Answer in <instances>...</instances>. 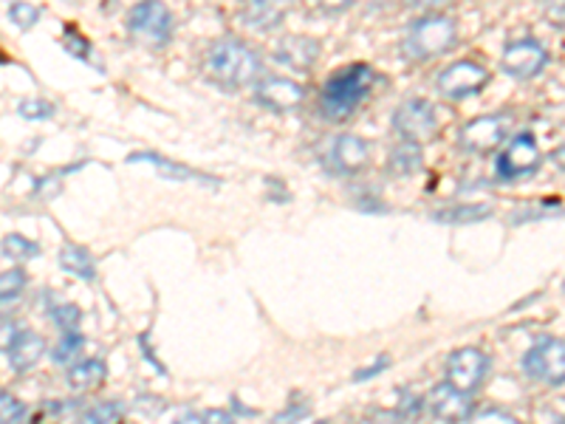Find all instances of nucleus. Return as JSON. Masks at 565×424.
<instances>
[{"label": "nucleus", "mask_w": 565, "mask_h": 424, "mask_svg": "<svg viewBox=\"0 0 565 424\" xmlns=\"http://www.w3.org/2000/svg\"><path fill=\"white\" fill-rule=\"evenodd\" d=\"M458 43V26L456 20H450L447 14H427V18H418L405 34V43H402V54H405L411 63H427L433 57H441Z\"/></svg>", "instance_id": "nucleus-3"}, {"label": "nucleus", "mask_w": 565, "mask_h": 424, "mask_svg": "<svg viewBox=\"0 0 565 424\" xmlns=\"http://www.w3.org/2000/svg\"><path fill=\"white\" fill-rule=\"evenodd\" d=\"M427 407H430V416L438 422H467L476 413V405L469 399L467 391H458L456 385H436L427 396Z\"/></svg>", "instance_id": "nucleus-14"}, {"label": "nucleus", "mask_w": 565, "mask_h": 424, "mask_svg": "<svg viewBox=\"0 0 565 424\" xmlns=\"http://www.w3.org/2000/svg\"><path fill=\"white\" fill-rule=\"evenodd\" d=\"M125 416V405L122 402H99V405L88 407L83 413V422L88 424H99V422H119Z\"/></svg>", "instance_id": "nucleus-25"}, {"label": "nucleus", "mask_w": 565, "mask_h": 424, "mask_svg": "<svg viewBox=\"0 0 565 424\" xmlns=\"http://www.w3.org/2000/svg\"><path fill=\"white\" fill-rule=\"evenodd\" d=\"M83 346H85V340H83V335H79V331H65L63 340L54 346L52 360L57 362V365H68V362L77 360L79 351H83Z\"/></svg>", "instance_id": "nucleus-24"}, {"label": "nucleus", "mask_w": 565, "mask_h": 424, "mask_svg": "<svg viewBox=\"0 0 565 424\" xmlns=\"http://www.w3.org/2000/svg\"><path fill=\"white\" fill-rule=\"evenodd\" d=\"M23 286H26V275L20 269H12V272H3V277H0V297H3V306H9L12 300H18L20 292H23Z\"/></svg>", "instance_id": "nucleus-27"}, {"label": "nucleus", "mask_w": 565, "mask_h": 424, "mask_svg": "<svg viewBox=\"0 0 565 424\" xmlns=\"http://www.w3.org/2000/svg\"><path fill=\"white\" fill-rule=\"evenodd\" d=\"M548 23L557 29H565V0L563 3H557V7L548 9Z\"/></svg>", "instance_id": "nucleus-38"}, {"label": "nucleus", "mask_w": 565, "mask_h": 424, "mask_svg": "<svg viewBox=\"0 0 565 424\" xmlns=\"http://www.w3.org/2000/svg\"><path fill=\"white\" fill-rule=\"evenodd\" d=\"M548 65V52L546 45L534 38L514 40L503 49L501 68L507 71L512 80H534L540 77Z\"/></svg>", "instance_id": "nucleus-8"}, {"label": "nucleus", "mask_w": 565, "mask_h": 424, "mask_svg": "<svg viewBox=\"0 0 565 424\" xmlns=\"http://www.w3.org/2000/svg\"><path fill=\"white\" fill-rule=\"evenodd\" d=\"M373 80H376V74L365 63L345 65L337 74H331L322 85L320 114L328 123H345L348 116L356 114V108L367 99V94L373 91Z\"/></svg>", "instance_id": "nucleus-1"}, {"label": "nucleus", "mask_w": 565, "mask_h": 424, "mask_svg": "<svg viewBox=\"0 0 565 424\" xmlns=\"http://www.w3.org/2000/svg\"><path fill=\"white\" fill-rule=\"evenodd\" d=\"M367 161H371V145L353 134L334 136L322 156V165L331 176H356L367 168Z\"/></svg>", "instance_id": "nucleus-7"}, {"label": "nucleus", "mask_w": 565, "mask_h": 424, "mask_svg": "<svg viewBox=\"0 0 565 424\" xmlns=\"http://www.w3.org/2000/svg\"><path fill=\"white\" fill-rule=\"evenodd\" d=\"M18 114L23 119H49V116H54V105L45 103V99H23L18 105Z\"/></svg>", "instance_id": "nucleus-30"}, {"label": "nucleus", "mask_w": 565, "mask_h": 424, "mask_svg": "<svg viewBox=\"0 0 565 424\" xmlns=\"http://www.w3.org/2000/svg\"><path fill=\"white\" fill-rule=\"evenodd\" d=\"M540 165H543V153L537 148V139L532 134H518L494 161V173L501 181H518L537 173Z\"/></svg>", "instance_id": "nucleus-6"}, {"label": "nucleus", "mask_w": 565, "mask_h": 424, "mask_svg": "<svg viewBox=\"0 0 565 424\" xmlns=\"http://www.w3.org/2000/svg\"><path fill=\"white\" fill-rule=\"evenodd\" d=\"M9 20H12L18 29H32V26H38L40 9L20 0V3H12V7H9Z\"/></svg>", "instance_id": "nucleus-29"}, {"label": "nucleus", "mask_w": 565, "mask_h": 424, "mask_svg": "<svg viewBox=\"0 0 565 424\" xmlns=\"http://www.w3.org/2000/svg\"><path fill=\"white\" fill-rule=\"evenodd\" d=\"M179 422H232V413L226 411H186Z\"/></svg>", "instance_id": "nucleus-34"}, {"label": "nucleus", "mask_w": 565, "mask_h": 424, "mask_svg": "<svg viewBox=\"0 0 565 424\" xmlns=\"http://www.w3.org/2000/svg\"><path fill=\"white\" fill-rule=\"evenodd\" d=\"M509 125H512L509 114L478 116V119L463 125L458 141H461V148L467 153H489V150L501 148L503 139L509 136Z\"/></svg>", "instance_id": "nucleus-9"}, {"label": "nucleus", "mask_w": 565, "mask_h": 424, "mask_svg": "<svg viewBox=\"0 0 565 424\" xmlns=\"http://www.w3.org/2000/svg\"><path fill=\"white\" fill-rule=\"evenodd\" d=\"M105 377H108V368L103 360H85L68 371V385L79 393L94 391V388L103 385Z\"/></svg>", "instance_id": "nucleus-21"}, {"label": "nucleus", "mask_w": 565, "mask_h": 424, "mask_svg": "<svg viewBox=\"0 0 565 424\" xmlns=\"http://www.w3.org/2000/svg\"><path fill=\"white\" fill-rule=\"evenodd\" d=\"M291 7H295V0H244L241 20L255 32H269V29L280 26Z\"/></svg>", "instance_id": "nucleus-16"}, {"label": "nucleus", "mask_w": 565, "mask_h": 424, "mask_svg": "<svg viewBox=\"0 0 565 424\" xmlns=\"http://www.w3.org/2000/svg\"><path fill=\"white\" fill-rule=\"evenodd\" d=\"M128 29L145 43L164 45L173 38V12L161 0H139L128 14Z\"/></svg>", "instance_id": "nucleus-4"}, {"label": "nucleus", "mask_w": 565, "mask_h": 424, "mask_svg": "<svg viewBox=\"0 0 565 424\" xmlns=\"http://www.w3.org/2000/svg\"><path fill=\"white\" fill-rule=\"evenodd\" d=\"M398 407H396V413H393V416L396 418H416L418 413H422V407H424V402H422V396H416V393H411V391H398Z\"/></svg>", "instance_id": "nucleus-31"}, {"label": "nucleus", "mask_w": 565, "mask_h": 424, "mask_svg": "<svg viewBox=\"0 0 565 424\" xmlns=\"http://www.w3.org/2000/svg\"><path fill=\"white\" fill-rule=\"evenodd\" d=\"M60 266H63L68 275L79 277V280H94L97 277V264L94 257L88 255V250L77 244H65L63 252H60Z\"/></svg>", "instance_id": "nucleus-20"}, {"label": "nucleus", "mask_w": 565, "mask_h": 424, "mask_svg": "<svg viewBox=\"0 0 565 424\" xmlns=\"http://www.w3.org/2000/svg\"><path fill=\"white\" fill-rule=\"evenodd\" d=\"M29 416V407L20 402V399H14L12 393H0V418L7 424L12 422H26Z\"/></svg>", "instance_id": "nucleus-28"}, {"label": "nucleus", "mask_w": 565, "mask_h": 424, "mask_svg": "<svg viewBox=\"0 0 565 424\" xmlns=\"http://www.w3.org/2000/svg\"><path fill=\"white\" fill-rule=\"evenodd\" d=\"M3 255H12L18 261H29V257H38L40 255V246L34 241L23 239V235H7L3 239Z\"/></svg>", "instance_id": "nucleus-26"}, {"label": "nucleus", "mask_w": 565, "mask_h": 424, "mask_svg": "<svg viewBox=\"0 0 565 424\" xmlns=\"http://www.w3.org/2000/svg\"><path fill=\"white\" fill-rule=\"evenodd\" d=\"M552 161H554V168L563 170V173H565V141L559 145V148L552 150Z\"/></svg>", "instance_id": "nucleus-40"}, {"label": "nucleus", "mask_w": 565, "mask_h": 424, "mask_svg": "<svg viewBox=\"0 0 565 424\" xmlns=\"http://www.w3.org/2000/svg\"><path fill=\"white\" fill-rule=\"evenodd\" d=\"M43 348V337L34 335V331H14L12 340L3 346V351H7V362L12 365V371L26 373L38 365Z\"/></svg>", "instance_id": "nucleus-17"}, {"label": "nucleus", "mask_w": 565, "mask_h": 424, "mask_svg": "<svg viewBox=\"0 0 565 424\" xmlns=\"http://www.w3.org/2000/svg\"><path fill=\"white\" fill-rule=\"evenodd\" d=\"M476 422H509V424H512L514 416H512V413H507V411H494V407H489V411L478 413Z\"/></svg>", "instance_id": "nucleus-37"}, {"label": "nucleus", "mask_w": 565, "mask_h": 424, "mask_svg": "<svg viewBox=\"0 0 565 424\" xmlns=\"http://www.w3.org/2000/svg\"><path fill=\"white\" fill-rule=\"evenodd\" d=\"M523 371L543 385H565V342L543 337L523 353Z\"/></svg>", "instance_id": "nucleus-5"}, {"label": "nucleus", "mask_w": 565, "mask_h": 424, "mask_svg": "<svg viewBox=\"0 0 565 424\" xmlns=\"http://www.w3.org/2000/svg\"><path fill=\"white\" fill-rule=\"evenodd\" d=\"M492 215L487 204H467V206H452V210H438L433 219L438 224H476V221H483Z\"/></svg>", "instance_id": "nucleus-22"}, {"label": "nucleus", "mask_w": 565, "mask_h": 424, "mask_svg": "<svg viewBox=\"0 0 565 424\" xmlns=\"http://www.w3.org/2000/svg\"><path fill=\"white\" fill-rule=\"evenodd\" d=\"M353 0H309V7L315 9L317 14H326V18H334V14H342L345 9H351Z\"/></svg>", "instance_id": "nucleus-33"}, {"label": "nucleus", "mask_w": 565, "mask_h": 424, "mask_svg": "<svg viewBox=\"0 0 565 424\" xmlns=\"http://www.w3.org/2000/svg\"><path fill=\"white\" fill-rule=\"evenodd\" d=\"M63 45H65V49H68L71 54H74V57H79V60H88L90 57V43L83 38V34L74 32V29H71V26L65 29Z\"/></svg>", "instance_id": "nucleus-32"}, {"label": "nucleus", "mask_w": 565, "mask_h": 424, "mask_svg": "<svg viewBox=\"0 0 565 424\" xmlns=\"http://www.w3.org/2000/svg\"><path fill=\"white\" fill-rule=\"evenodd\" d=\"M49 317H52V322L63 335L65 331H77L79 322H83V311L74 303H52L49 306Z\"/></svg>", "instance_id": "nucleus-23"}, {"label": "nucleus", "mask_w": 565, "mask_h": 424, "mask_svg": "<svg viewBox=\"0 0 565 424\" xmlns=\"http://www.w3.org/2000/svg\"><path fill=\"white\" fill-rule=\"evenodd\" d=\"M387 365H391V360H387V357H380V360H376V365L362 368V371L353 373V382H365V380H371V377H376V373L385 371Z\"/></svg>", "instance_id": "nucleus-36"}, {"label": "nucleus", "mask_w": 565, "mask_h": 424, "mask_svg": "<svg viewBox=\"0 0 565 424\" xmlns=\"http://www.w3.org/2000/svg\"><path fill=\"white\" fill-rule=\"evenodd\" d=\"M139 161H148L159 170L164 179H173V181H204V184H218V181L206 179L204 173H195L193 168H186V165H179V161H168L164 156L153 153V150H136V153L128 156V165H139Z\"/></svg>", "instance_id": "nucleus-18"}, {"label": "nucleus", "mask_w": 565, "mask_h": 424, "mask_svg": "<svg viewBox=\"0 0 565 424\" xmlns=\"http://www.w3.org/2000/svg\"><path fill=\"white\" fill-rule=\"evenodd\" d=\"M206 74L221 88H244L260 74V57L238 38H224L206 52Z\"/></svg>", "instance_id": "nucleus-2"}, {"label": "nucleus", "mask_w": 565, "mask_h": 424, "mask_svg": "<svg viewBox=\"0 0 565 424\" xmlns=\"http://www.w3.org/2000/svg\"><path fill=\"white\" fill-rule=\"evenodd\" d=\"M393 130L407 141H430L438 130L436 110L427 99H407L393 114Z\"/></svg>", "instance_id": "nucleus-11"}, {"label": "nucleus", "mask_w": 565, "mask_h": 424, "mask_svg": "<svg viewBox=\"0 0 565 424\" xmlns=\"http://www.w3.org/2000/svg\"><path fill=\"white\" fill-rule=\"evenodd\" d=\"M411 9H436L444 7V3H450V0H405Z\"/></svg>", "instance_id": "nucleus-39"}, {"label": "nucleus", "mask_w": 565, "mask_h": 424, "mask_svg": "<svg viewBox=\"0 0 565 424\" xmlns=\"http://www.w3.org/2000/svg\"><path fill=\"white\" fill-rule=\"evenodd\" d=\"M422 170V145L418 141L402 139V145L391 150V159H387V173L398 176V179H411Z\"/></svg>", "instance_id": "nucleus-19"}, {"label": "nucleus", "mask_w": 565, "mask_h": 424, "mask_svg": "<svg viewBox=\"0 0 565 424\" xmlns=\"http://www.w3.org/2000/svg\"><path fill=\"white\" fill-rule=\"evenodd\" d=\"M302 99H306L302 85L291 83V80L286 77H264L255 85V103L264 105L266 110L286 114V110L300 108Z\"/></svg>", "instance_id": "nucleus-13"}, {"label": "nucleus", "mask_w": 565, "mask_h": 424, "mask_svg": "<svg viewBox=\"0 0 565 424\" xmlns=\"http://www.w3.org/2000/svg\"><path fill=\"white\" fill-rule=\"evenodd\" d=\"M489 371V357L478 348H458L447 360V382L458 391H478L483 385V377Z\"/></svg>", "instance_id": "nucleus-12"}, {"label": "nucleus", "mask_w": 565, "mask_h": 424, "mask_svg": "<svg viewBox=\"0 0 565 424\" xmlns=\"http://www.w3.org/2000/svg\"><path fill=\"white\" fill-rule=\"evenodd\" d=\"M275 60L297 74H309L315 63L320 60V43L315 38H302V34H289L275 45Z\"/></svg>", "instance_id": "nucleus-15"}, {"label": "nucleus", "mask_w": 565, "mask_h": 424, "mask_svg": "<svg viewBox=\"0 0 565 424\" xmlns=\"http://www.w3.org/2000/svg\"><path fill=\"white\" fill-rule=\"evenodd\" d=\"M489 85V71L481 63L463 60L444 68L436 77V88L444 99H467Z\"/></svg>", "instance_id": "nucleus-10"}, {"label": "nucleus", "mask_w": 565, "mask_h": 424, "mask_svg": "<svg viewBox=\"0 0 565 424\" xmlns=\"http://www.w3.org/2000/svg\"><path fill=\"white\" fill-rule=\"evenodd\" d=\"M306 416H309V405H306V402H295L289 411L277 413L275 422H295V418H306Z\"/></svg>", "instance_id": "nucleus-35"}]
</instances>
